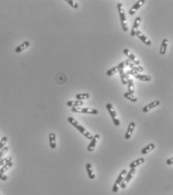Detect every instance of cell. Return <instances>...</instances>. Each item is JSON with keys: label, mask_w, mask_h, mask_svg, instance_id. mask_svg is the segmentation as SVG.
Here are the masks:
<instances>
[{"label": "cell", "mask_w": 173, "mask_h": 195, "mask_svg": "<svg viewBox=\"0 0 173 195\" xmlns=\"http://www.w3.org/2000/svg\"><path fill=\"white\" fill-rule=\"evenodd\" d=\"M67 121H68L69 123L71 124V125H73L74 128H76L79 131H80V133H81L85 137L87 138L88 140L92 139V137H93V135H92V134H91L90 132H89L87 129H86V128H85L83 125H80V124H79V122L76 120V119H74V118L68 117L67 118Z\"/></svg>", "instance_id": "cell-1"}, {"label": "cell", "mask_w": 173, "mask_h": 195, "mask_svg": "<svg viewBox=\"0 0 173 195\" xmlns=\"http://www.w3.org/2000/svg\"><path fill=\"white\" fill-rule=\"evenodd\" d=\"M117 8L119 14V16H120L121 24H122V29H123L124 32H127V30H128V26H127V19H126L125 12V9H124L123 8V5H122V3H119V4L117 5Z\"/></svg>", "instance_id": "cell-2"}, {"label": "cell", "mask_w": 173, "mask_h": 195, "mask_svg": "<svg viewBox=\"0 0 173 195\" xmlns=\"http://www.w3.org/2000/svg\"><path fill=\"white\" fill-rule=\"evenodd\" d=\"M106 109H107L109 115L111 116V118L112 119H113V123H114V125H116V126H119V125H120V121H119V118H118L117 113H116V111H115L113 105H112L110 103H108L106 104Z\"/></svg>", "instance_id": "cell-3"}, {"label": "cell", "mask_w": 173, "mask_h": 195, "mask_svg": "<svg viewBox=\"0 0 173 195\" xmlns=\"http://www.w3.org/2000/svg\"><path fill=\"white\" fill-rule=\"evenodd\" d=\"M71 111L73 113H81V114H98L99 111L96 109H92L89 107H72Z\"/></svg>", "instance_id": "cell-4"}, {"label": "cell", "mask_w": 173, "mask_h": 195, "mask_svg": "<svg viewBox=\"0 0 173 195\" xmlns=\"http://www.w3.org/2000/svg\"><path fill=\"white\" fill-rule=\"evenodd\" d=\"M136 168H132V169H130V170H129L128 173H127V174H126V176L125 177V178H124L123 181L122 182V183L120 184V187L121 188H122V189H124V188H125L126 187H127V184L130 182V181L131 180L132 178L133 177V176L135 175V174H136Z\"/></svg>", "instance_id": "cell-5"}, {"label": "cell", "mask_w": 173, "mask_h": 195, "mask_svg": "<svg viewBox=\"0 0 173 195\" xmlns=\"http://www.w3.org/2000/svg\"><path fill=\"white\" fill-rule=\"evenodd\" d=\"M127 173V171L126 170H123L121 172V174H119V176L118 177L117 179H116V181L115 182L114 185H113V188H112V191H113L114 193H116L118 191H119V185H120V184L122 183V182L123 181V179L125 178Z\"/></svg>", "instance_id": "cell-6"}, {"label": "cell", "mask_w": 173, "mask_h": 195, "mask_svg": "<svg viewBox=\"0 0 173 195\" xmlns=\"http://www.w3.org/2000/svg\"><path fill=\"white\" fill-rule=\"evenodd\" d=\"M124 53L126 55V56L128 57V59H130V61H131V62H133L134 65H140V62H139V60L137 59V58L135 56V55H133V53H131V52L130 51V50H128V49H124L123 50Z\"/></svg>", "instance_id": "cell-7"}, {"label": "cell", "mask_w": 173, "mask_h": 195, "mask_svg": "<svg viewBox=\"0 0 173 195\" xmlns=\"http://www.w3.org/2000/svg\"><path fill=\"white\" fill-rule=\"evenodd\" d=\"M145 2V0H139V1L136 2L135 3L133 6H132L131 8L129 10V14H130V15H135V14H136V12H137L139 8H140Z\"/></svg>", "instance_id": "cell-8"}, {"label": "cell", "mask_w": 173, "mask_h": 195, "mask_svg": "<svg viewBox=\"0 0 173 195\" xmlns=\"http://www.w3.org/2000/svg\"><path fill=\"white\" fill-rule=\"evenodd\" d=\"M100 137V136L98 134H95L93 137H92V139L91 140L90 144H89V146H88V147H87V150L89 151V152H92V151H94V148H95L96 145H97V141L99 140Z\"/></svg>", "instance_id": "cell-9"}, {"label": "cell", "mask_w": 173, "mask_h": 195, "mask_svg": "<svg viewBox=\"0 0 173 195\" xmlns=\"http://www.w3.org/2000/svg\"><path fill=\"white\" fill-rule=\"evenodd\" d=\"M141 20H142V18L140 17H137L136 19H135L134 23H133V27H132V29H131V32H130V35H131L132 37H134V36L136 35V31H137V29L138 27H139Z\"/></svg>", "instance_id": "cell-10"}, {"label": "cell", "mask_w": 173, "mask_h": 195, "mask_svg": "<svg viewBox=\"0 0 173 195\" xmlns=\"http://www.w3.org/2000/svg\"><path fill=\"white\" fill-rule=\"evenodd\" d=\"M160 104V101H155L152 102V103L149 104H148V105H146V106H145L144 107H143L142 111L144 113H148V112H149V111H150L151 110L153 109V108L157 107H158Z\"/></svg>", "instance_id": "cell-11"}, {"label": "cell", "mask_w": 173, "mask_h": 195, "mask_svg": "<svg viewBox=\"0 0 173 195\" xmlns=\"http://www.w3.org/2000/svg\"><path fill=\"white\" fill-rule=\"evenodd\" d=\"M135 127H136V124H135L133 122H131L130 124H129L128 128H127V132H126V134H125V139L126 140L130 139V137H131L133 131H134Z\"/></svg>", "instance_id": "cell-12"}, {"label": "cell", "mask_w": 173, "mask_h": 195, "mask_svg": "<svg viewBox=\"0 0 173 195\" xmlns=\"http://www.w3.org/2000/svg\"><path fill=\"white\" fill-rule=\"evenodd\" d=\"M136 35L137 36L139 39H140L143 43L145 44V45H148V46H150V45H152V41H151L149 40V39L145 35H143V33L141 31H139V30L136 31Z\"/></svg>", "instance_id": "cell-13"}, {"label": "cell", "mask_w": 173, "mask_h": 195, "mask_svg": "<svg viewBox=\"0 0 173 195\" xmlns=\"http://www.w3.org/2000/svg\"><path fill=\"white\" fill-rule=\"evenodd\" d=\"M84 104L83 101H69L67 102V106L70 107H82Z\"/></svg>", "instance_id": "cell-14"}, {"label": "cell", "mask_w": 173, "mask_h": 195, "mask_svg": "<svg viewBox=\"0 0 173 195\" xmlns=\"http://www.w3.org/2000/svg\"><path fill=\"white\" fill-rule=\"evenodd\" d=\"M56 136L55 133H50L49 135V141H50V146L51 149H54L56 147Z\"/></svg>", "instance_id": "cell-15"}, {"label": "cell", "mask_w": 173, "mask_h": 195, "mask_svg": "<svg viewBox=\"0 0 173 195\" xmlns=\"http://www.w3.org/2000/svg\"><path fill=\"white\" fill-rule=\"evenodd\" d=\"M119 74H120L121 81H122V83L123 85H127V81L129 80V75L126 74V73L124 71V69H119Z\"/></svg>", "instance_id": "cell-16"}, {"label": "cell", "mask_w": 173, "mask_h": 195, "mask_svg": "<svg viewBox=\"0 0 173 195\" xmlns=\"http://www.w3.org/2000/svg\"><path fill=\"white\" fill-rule=\"evenodd\" d=\"M29 45H30V43H29V41H24L23 43H22L21 45H19L18 47H17V48H16L15 52H16V53H20V52L23 51V50H26V48H29Z\"/></svg>", "instance_id": "cell-17"}, {"label": "cell", "mask_w": 173, "mask_h": 195, "mask_svg": "<svg viewBox=\"0 0 173 195\" xmlns=\"http://www.w3.org/2000/svg\"><path fill=\"white\" fill-rule=\"evenodd\" d=\"M168 43H169L168 39L166 38L163 39V41H162L161 43V46H160V55H165V53H166V50H167V48H168Z\"/></svg>", "instance_id": "cell-18"}, {"label": "cell", "mask_w": 173, "mask_h": 195, "mask_svg": "<svg viewBox=\"0 0 173 195\" xmlns=\"http://www.w3.org/2000/svg\"><path fill=\"white\" fill-rule=\"evenodd\" d=\"M86 167V170H87V174H88V176H89V179H94L95 178V175H94L93 168H92V165L91 164H87Z\"/></svg>", "instance_id": "cell-19"}, {"label": "cell", "mask_w": 173, "mask_h": 195, "mask_svg": "<svg viewBox=\"0 0 173 195\" xmlns=\"http://www.w3.org/2000/svg\"><path fill=\"white\" fill-rule=\"evenodd\" d=\"M144 162H145V159L143 158H138V159L135 160L134 161H133V162L130 164L129 165V167H130V169H132V168H136L138 166H139V165L142 164Z\"/></svg>", "instance_id": "cell-20"}, {"label": "cell", "mask_w": 173, "mask_h": 195, "mask_svg": "<svg viewBox=\"0 0 173 195\" xmlns=\"http://www.w3.org/2000/svg\"><path fill=\"white\" fill-rule=\"evenodd\" d=\"M155 148V144H149V145H148L147 146H145V147H144L142 149L141 153L142 154V155H145V154L149 153V152H150L151 151L153 150Z\"/></svg>", "instance_id": "cell-21"}, {"label": "cell", "mask_w": 173, "mask_h": 195, "mask_svg": "<svg viewBox=\"0 0 173 195\" xmlns=\"http://www.w3.org/2000/svg\"><path fill=\"white\" fill-rule=\"evenodd\" d=\"M12 166H13V162H12V161L8 162L5 165H3L2 167H0V173H2V174H5V173L6 171L8 170Z\"/></svg>", "instance_id": "cell-22"}, {"label": "cell", "mask_w": 173, "mask_h": 195, "mask_svg": "<svg viewBox=\"0 0 173 195\" xmlns=\"http://www.w3.org/2000/svg\"><path fill=\"white\" fill-rule=\"evenodd\" d=\"M127 89H128L129 93L133 94L134 93V85H133V81L132 79H129L127 81Z\"/></svg>", "instance_id": "cell-23"}, {"label": "cell", "mask_w": 173, "mask_h": 195, "mask_svg": "<svg viewBox=\"0 0 173 195\" xmlns=\"http://www.w3.org/2000/svg\"><path fill=\"white\" fill-rule=\"evenodd\" d=\"M136 78L140 80L141 81H145V82H149L152 80V78H151L150 75L140 74H138V75L136 77Z\"/></svg>", "instance_id": "cell-24"}, {"label": "cell", "mask_w": 173, "mask_h": 195, "mask_svg": "<svg viewBox=\"0 0 173 195\" xmlns=\"http://www.w3.org/2000/svg\"><path fill=\"white\" fill-rule=\"evenodd\" d=\"M130 62H131V61H130L129 59H126L125 61H122V62H120V63L117 65L118 69H119H119H124L125 67H127V66L130 65Z\"/></svg>", "instance_id": "cell-25"}, {"label": "cell", "mask_w": 173, "mask_h": 195, "mask_svg": "<svg viewBox=\"0 0 173 195\" xmlns=\"http://www.w3.org/2000/svg\"><path fill=\"white\" fill-rule=\"evenodd\" d=\"M124 97L126 98L127 99H128L129 101H130L132 102L137 101V98L135 97L134 95H133V94H130L129 93V92H125V93H124Z\"/></svg>", "instance_id": "cell-26"}, {"label": "cell", "mask_w": 173, "mask_h": 195, "mask_svg": "<svg viewBox=\"0 0 173 195\" xmlns=\"http://www.w3.org/2000/svg\"><path fill=\"white\" fill-rule=\"evenodd\" d=\"M129 66H130V69H132V70H134L135 71L138 72V73H139V72H142L143 71V68L142 67H141L140 65H134V64H133V62H130Z\"/></svg>", "instance_id": "cell-27"}, {"label": "cell", "mask_w": 173, "mask_h": 195, "mask_svg": "<svg viewBox=\"0 0 173 195\" xmlns=\"http://www.w3.org/2000/svg\"><path fill=\"white\" fill-rule=\"evenodd\" d=\"M89 97H90V95L89 93H80L76 95V98L79 101L86 100V99L89 98Z\"/></svg>", "instance_id": "cell-28"}, {"label": "cell", "mask_w": 173, "mask_h": 195, "mask_svg": "<svg viewBox=\"0 0 173 195\" xmlns=\"http://www.w3.org/2000/svg\"><path fill=\"white\" fill-rule=\"evenodd\" d=\"M119 71V69H118L117 66H116V67H113L112 68H110L109 70L107 71V72H106V75L107 76H113V75H114L115 74H116L117 72Z\"/></svg>", "instance_id": "cell-29"}, {"label": "cell", "mask_w": 173, "mask_h": 195, "mask_svg": "<svg viewBox=\"0 0 173 195\" xmlns=\"http://www.w3.org/2000/svg\"><path fill=\"white\" fill-rule=\"evenodd\" d=\"M10 161H12V158L11 156H8L6 157V158L1 159L0 160V167H2L3 165H5L8 162H10Z\"/></svg>", "instance_id": "cell-30"}, {"label": "cell", "mask_w": 173, "mask_h": 195, "mask_svg": "<svg viewBox=\"0 0 173 195\" xmlns=\"http://www.w3.org/2000/svg\"><path fill=\"white\" fill-rule=\"evenodd\" d=\"M8 149H9V148L8 147V146H4V147H3L2 149L0 150V160L2 159L3 157H4V155L8 152Z\"/></svg>", "instance_id": "cell-31"}, {"label": "cell", "mask_w": 173, "mask_h": 195, "mask_svg": "<svg viewBox=\"0 0 173 195\" xmlns=\"http://www.w3.org/2000/svg\"><path fill=\"white\" fill-rule=\"evenodd\" d=\"M66 2H67L68 3V4L70 5L72 8H75V9L78 8L79 5H78V3L76 2L73 1V0H67Z\"/></svg>", "instance_id": "cell-32"}, {"label": "cell", "mask_w": 173, "mask_h": 195, "mask_svg": "<svg viewBox=\"0 0 173 195\" xmlns=\"http://www.w3.org/2000/svg\"><path fill=\"white\" fill-rule=\"evenodd\" d=\"M7 141H8L7 137L5 136L2 138L1 140H0V150H1L3 147H4L5 145V144L7 143Z\"/></svg>", "instance_id": "cell-33"}, {"label": "cell", "mask_w": 173, "mask_h": 195, "mask_svg": "<svg viewBox=\"0 0 173 195\" xmlns=\"http://www.w3.org/2000/svg\"><path fill=\"white\" fill-rule=\"evenodd\" d=\"M138 74H139L138 72L135 71L134 70H132V69H130V70L127 71V73H126V74L127 75H133V77H135V78H136V77L138 75Z\"/></svg>", "instance_id": "cell-34"}, {"label": "cell", "mask_w": 173, "mask_h": 195, "mask_svg": "<svg viewBox=\"0 0 173 195\" xmlns=\"http://www.w3.org/2000/svg\"><path fill=\"white\" fill-rule=\"evenodd\" d=\"M0 179L2 181H6L8 179V177L6 175H5L4 174L0 173Z\"/></svg>", "instance_id": "cell-35"}, {"label": "cell", "mask_w": 173, "mask_h": 195, "mask_svg": "<svg viewBox=\"0 0 173 195\" xmlns=\"http://www.w3.org/2000/svg\"><path fill=\"white\" fill-rule=\"evenodd\" d=\"M166 164H167L168 165H172L173 164V157L169 158V159L166 161Z\"/></svg>", "instance_id": "cell-36"}, {"label": "cell", "mask_w": 173, "mask_h": 195, "mask_svg": "<svg viewBox=\"0 0 173 195\" xmlns=\"http://www.w3.org/2000/svg\"><path fill=\"white\" fill-rule=\"evenodd\" d=\"M0 195H1V194H0Z\"/></svg>", "instance_id": "cell-37"}]
</instances>
